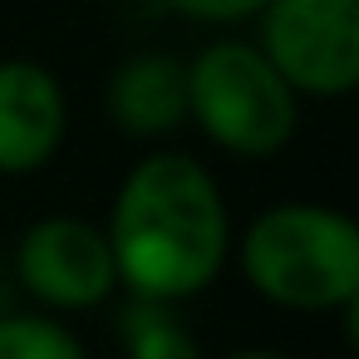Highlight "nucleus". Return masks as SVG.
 I'll use <instances>...</instances> for the list:
<instances>
[{
	"label": "nucleus",
	"mask_w": 359,
	"mask_h": 359,
	"mask_svg": "<svg viewBox=\"0 0 359 359\" xmlns=\"http://www.w3.org/2000/svg\"><path fill=\"white\" fill-rule=\"evenodd\" d=\"M0 359H84L69 330L50 320H0Z\"/></svg>",
	"instance_id": "nucleus-9"
},
{
	"label": "nucleus",
	"mask_w": 359,
	"mask_h": 359,
	"mask_svg": "<svg viewBox=\"0 0 359 359\" xmlns=\"http://www.w3.org/2000/svg\"><path fill=\"white\" fill-rule=\"evenodd\" d=\"M168 6H177L182 15H197V20H236V15L261 11L266 0H168Z\"/></svg>",
	"instance_id": "nucleus-10"
},
{
	"label": "nucleus",
	"mask_w": 359,
	"mask_h": 359,
	"mask_svg": "<svg viewBox=\"0 0 359 359\" xmlns=\"http://www.w3.org/2000/svg\"><path fill=\"white\" fill-rule=\"evenodd\" d=\"M65 133L60 84L35 65H0V172H35Z\"/></svg>",
	"instance_id": "nucleus-6"
},
{
	"label": "nucleus",
	"mask_w": 359,
	"mask_h": 359,
	"mask_svg": "<svg viewBox=\"0 0 359 359\" xmlns=\"http://www.w3.org/2000/svg\"><path fill=\"white\" fill-rule=\"evenodd\" d=\"M187 114H197L222 148L261 158L290 138L295 99L261 50L212 45L187 69Z\"/></svg>",
	"instance_id": "nucleus-3"
},
{
	"label": "nucleus",
	"mask_w": 359,
	"mask_h": 359,
	"mask_svg": "<svg viewBox=\"0 0 359 359\" xmlns=\"http://www.w3.org/2000/svg\"><path fill=\"white\" fill-rule=\"evenodd\" d=\"M109 114L128 133H168L187 118V74L172 60H128L114 74L109 89Z\"/></svg>",
	"instance_id": "nucleus-7"
},
{
	"label": "nucleus",
	"mask_w": 359,
	"mask_h": 359,
	"mask_svg": "<svg viewBox=\"0 0 359 359\" xmlns=\"http://www.w3.org/2000/svg\"><path fill=\"white\" fill-rule=\"evenodd\" d=\"M266 60L290 89L344 94L359 79V0H266Z\"/></svg>",
	"instance_id": "nucleus-4"
},
{
	"label": "nucleus",
	"mask_w": 359,
	"mask_h": 359,
	"mask_svg": "<svg viewBox=\"0 0 359 359\" xmlns=\"http://www.w3.org/2000/svg\"><path fill=\"white\" fill-rule=\"evenodd\" d=\"M236 359H280V354H236Z\"/></svg>",
	"instance_id": "nucleus-11"
},
{
	"label": "nucleus",
	"mask_w": 359,
	"mask_h": 359,
	"mask_svg": "<svg viewBox=\"0 0 359 359\" xmlns=\"http://www.w3.org/2000/svg\"><path fill=\"white\" fill-rule=\"evenodd\" d=\"M123 339L133 359H197L192 339L158 310V300H143L123 315Z\"/></svg>",
	"instance_id": "nucleus-8"
},
{
	"label": "nucleus",
	"mask_w": 359,
	"mask_h": 359,
	"mask_svg": "<svg viewBox=\"0 0 359 359\" xmlns=\"http://www.w3.org/2000/svg\"><path fill=\"white\" fill-rule=\"evenodd\" d=\"M20 280L40 300L65 305V310L99 305L118 280L114 246L104 231H94L84 222H69V217L40 222L20 241Z\"/></svg>",
	"instance_id": "nucleus-5"
},
{
	"label": "nucleus",
	"mask_w": 359,
	"mask_h": 359,
	"mask_svg": "<svg viewBox=\"0 0 359 359\" xmlns=\"http://www.w3.org/2000/svg\"><path fill=\"white\" fill-rule=\"evenodd\" d=\"M251 285L290 310L354 305L359 290V231L325 207H276L246 231Z\"/></svg>",
	"instance_id": "nucleus-2"
},
{
	"label": "nucleus",
	"mask_w": 359,
	"mask_h": 359,
	"mask_svg": "<svg viewBox=\"0 0 359 359\" xmlns=\"http://www.w3.org/2000/svg\"><path fill=\"white\" fill-rule=\"evenodd\" d=\"M114 266L143 300L202 290L226 251V207L217 182L182 153L148 158L114 207Z\"/></svg>",
	"instance_id": "nucleus-1"
}]
</instances>
